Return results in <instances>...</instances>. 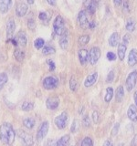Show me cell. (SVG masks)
Returning <instances> with one entry per match:
<instances>
[{
  "label": "cell",
  "instance_id": "obj_20",
  "mask_svg": "<svg viewBox=\"0 0 137 146\" xmlns=\"http://www.w3.org/2000/svg\"><path fill=\"white\" fill-rule=\"evenodd\" d=\"M78 55H79L80 62L82 64V65L86 64L87 61L89 60V52H88V50H86V49H80Z\"/></svg>",
  "mask_w": 137,
  "mask_h": 146
},
{
  "label": "cell",
  "instance_id": "obj_33",
  "mask_svg": "<svg viewBox=\"0 0 137 146\" xmlns=\"http://www.w3.org/2000/svg\"><path fill=\"white\" fill-rule=\"evenodd\" d=\"M70 88L72 91H75L78 88V82L75 79V77H71L70 80Z\"/></svg>",
  "mask_w": 137,
  "mask_h": 146
},
{
  "label": "cell",
  "instance_id": "obj_9",
  "mask_svg": "<svg viewBox=\"0 0 137 146\" xmlns=\"http://www.w3.org/2000/svg\"><path fill=\"white\" fill-rule=\"evenodd\" d=\"M78 21H79L80 27L82 29H87L89 27V19L87 16V12L85 10H81L78 14Z\"/></svg>",
  "mask_w": 137,
  "mask_h": 146
},
{
  "label": "cell",
  "instance_id": "obj_11",
  "mask_svg": "<svg viewBox=\"0 0 137 146\" xmlns=\"http://www.w3.org/2000/svg\"><path fill=\"white\" fill-rule=\"evenodd\" d=\"M83 6L90 15H93L96 11V7H97V5H96L95 0H84Z\"/></svg>",
  "mask_w": 137,
  "mask_h": 146
},
{
  "label": "cell",
  "instance_id": "obj_18",
  "mask_svg": "<svg viewBox=\"0 0 137 146\" xmlns=\"http://www.w3.org/2000/svg\"><path fill=\"white\" fill-rule=\"evenodd\" d=\"M12 7V0H0V12L7 13Z\"/></svg>",
  "mask_w": 137,
  "mask_h": 146
},
{
  "label": "cell",
  "instance_id": "obj_34",
  "mask_svg": "<svg viewBox=\"0 0 137 146\" xmlns=\"http://www.w3.org/2000/svg\"><path fill=\"white\" fill-rule=\"evenodd\" d=\"M42 53L43 55H50V54H54L55 53V48L49 47V46H45L42 49Z\"/></svg>",
  "mask_w": 137,
  "mask_h": 146
},
{
  "label": "cell",
  "instance_id": "obj_35",
  "mask_svg": "<svg viewBox=\"0 0 137 146\" xmlns=\"http://www.w3.org/2000/svg\"><path fill=\"white\" fill-rule=\"evenodd\" d=\"M80 146H93V141L90 137H85V138L82 140Z\"/></svg>",
  "mask_w": 137,
  "mask_h": 146
},
{
  "label": "cell",
  "instance_id": "obj_43",
  "mask_svg": "<svg viewBox=\"0 0 137 146\" xmlns=\"http://www.w3.org/2000/svg\"><path fill=\"white\" fill-rule=\"evenodd\" d=\"M48 64H49V70L53 71L55 70V68H56V65H55V63L52 61V60H48Z\"/></svg>",
  "mask_w": 137,
  "mask_h": 146
},
{
  "label": "cell",
  "instance_id": "obj_7",
  "mask_svg": "<svg viewBox=\"0 0 137 146\" xmlns=\"http://www.w3.org/2000/svg\"><path fill=\"white\" fill-rule=\"evenodd\" d=\"M49 121H44L41 123V125L39 126L38 130V132H37V140L39 141H42L45 138V136L47 135L49 131Z\"/></svg>",
  "mask_w": 137,
  "mask_h": 146
},
{
  "label": "cell",
  "instance_id": "obj_46",
  "mask_svg": "<svg viewBox=\"0 0 137 146\" xmlns=\"http://www.w3.org/2000/svg\"><path fill=\"white\" fill-rule=\"evenodd\" d=\"M131 146H137V134L134 136V139L131 141Z\"/></svg>",
  "mask_w": 137,
  "mask_h": 146
},
{
  "label": "cell",
  "instance_id": "obj_29",
  "mask_svg": "<svg viewBox=\"0 0 137 146\" xmlns=\"http://www.w3.org/2000/svg\"><path fill=\"white\" fill-rule=\"evenodd\" d=\"M112 96H113V89L112 87H108L106 89V95H105V102H110L112 99Z\"/></svg>",
  "mask_w": 137,
  "mask_h": 146
},
{
  "label": "cell",
  "instance_id": "obj_21",
  "mask_svg": "<svg viewBox=\"0 0 137 146\" xmlns=\"http://www.w3.org/2000/svg\"><path fill=\"white\" fill-rule=\"evenodd\" d=\"M126 49H127V45L123 42L118 45V57L120 58V60H123V59H124Z\"/></svg>",
  "mask_w": 137,
  "mask_h": 146
},
{
  "label": "cell",
  "instance_id": "obj_4",
  "mask_svg": "<svg viewBox=\"0 0 137 146\" xmlns=\"http://www.w3.org/2000/svg\"><path fill=\"white\" fill-rule=\"evenodd\" d=\"M59 85V80L54 76H49L43 80V87L45 90H54Z\"/></svg>",
  "mask_w": 137,
  "mask_h": 146
},
{
  "label": "cell",
  "instance_id": "obj_52",
  "mask_svg": "<svg viewBox=\"0 0 137 146\" xmlns=\"http://www.w3.org/2000/svg\"><path fill=\"white\" fill-rule=\"evenodd\" d=\"M134 102H135V106L137 107V90L134 92Z\"/></svg>",
  "mask_w": 137,
  "mask_h": 146
},
{
  "label": "cell",
  "instance_id": "obj_28",
  "mask_svg": "<svg viewBox=\"0 0 137 146\" xmlns=\"http://www.w3.org/2000/svg\"><path fill=\"white\" fill-rule=\"evenodd\" d=\"M21 109H22V111H32V110L34 109V103L31 102H25L22 104Z\"/></svg>",
  "mask_w": 137,
  "mask_h": 146
},
{
  "label": "cell",
  "instance_id": "obj_25",
  "mask_svg": "<svg viewBox=\"0 0 137 146\" xmlns=\"http://www.w3.org/2000/svg\"><path fill=\"white\" fill-rule=\"evenodd\" d=\"M123 97H124V89H123L122 86H119L116 90V93H115L116 102H121L123 99Z\"/></svg>",
  "mask_w": 137,
  "mask_h": 146
},
{
  "label": "cell",
  "instance_id": "obj_38",
  "mask_svg": "<svg viewBox=\"0 0 137 146\" xmlns=\"http://www.w3.org/2000/svg\"><path fill=\"white\" fill-rule=\"evenodd\" d=\"M82 124L85 128L89 127L90 126V118L89 116H84L83 119H82Z\"/></svg>",
  "mask_w": 137,
  "mask_h": 146
},
{
  "label": "cell",
  "instance_id": "obj_23",
  "mask_svg": "<svg viewBox=\"0 0 137 146\" xmlns=\"http://www.w3.org/2000/svg\"><path fill=\"white\" fill-rule=\"evenodd\" d=\"M68 44V31H66L63 35L61 36L59 38V46L62 49H66Z\"/></svg>",
  "mask_w": 137,
  "mask_h": 146
},
{
  "label": "cell",
  "instance_id": "obj_49",
  "mask_svg": "<svg viewBox=\"0 0 137 146\" xmlns=\"http://www.w3.org/2000/svg\"><path fill=\"white\" fill-rule=\"evenodd\" d=\"M103 146H113V143H112V141L107 140V141H105V143H104Z\"/></svg>",
  "mask_w": 137,
  "mask_h": 146
},
{
  "label": "cell",
  "instance_id": "obj_15",
  "mask_svg": "<svg viewBox=\"0 0 137 146\" xmlns=\"http://www.w3.org/2000/svg\"><path fill=\"white\" fill-rule=\"evenodd\" d=\"M27 9H29V7H27V5L25 4V3H19L17 5V7L16 8V14L17 17H24L27 12Z\"/></svg>",
  "mask_w": 137,
  "mask_h": 146
},
{
  "label": "cell",
  "instance_id": "obj_14",
  "mask_svg": "<svg viewBox=\"0 0 137 146\" xmlns=\"http://www.w3.org/2000/svg\"><path fill=\"white\" fill-rule=\"evenodd\" d=\"M127 116L132 121H137V107L135 105L132 104L129 106L127 111Z\"/></svg>",
  "mask_w": 137,
  "mask_h": 146
},
{
  "label": "cell",
  "instance_id": "obj_41",
  "mask_svg": "<svg viewBox=\"0 0 137 146\" xmlns=\"http://www.w3.org/2000/svg\"><path fill=\"white\" fill-rule=\"evenodd\" d=\"M114 80V72L112 70L109 72V74L107 76V82H112Z\"/></svg>",
  "mask_w": 137,
  "mask_h": 146
},
{
  "label": "cell",
  "instance_id": "obj_24",
  "mask_svg": "<svg viewBox=\"0 0 137 146\" xmlns=\"http://www.w3.org/2000/svg\"><path fill=\"white\" fill-rule=\"evenodd\" d=\"M14 57H15V58L17 61L22 62L25 58V52L23 51V50H21L20 48H17L15 50H14Z\"/></svg>",
  "mask_w": 137,
  "mask_h": 146
},
{
  "label": "cell",
  "instance_id": "obj_37",
  "mask_svg": "<svg viewBox=\"0 0 137 146\" xmlns=\"http://www.w3.org/2000/svg\"><path fill=\"white\" fill-rule=\"evenodd\" d=\"M106 57L108 58V60H110V61H113V60H115V59H116V55L114 54L113 52H112V51H109L106 54Z\"/></svg>",
  "mask_w": 137,
  "mask_h": 146
},
{
  "label": "cell",
  "instance_id": "obj_51",
  "mask_svg": "<svg viewBox=\"0 0 137 146\" xmlns=\"http://www.w3.org/2000/svg\"><path fill=\"white\" fill-rule=\"evenodd\" d=\"M56 1L57 0H47V2L50 5V6H55V5H56Z\"/></svg>",
  "mask_w": 137,
  "mask_h": 146
},
{
  "label": "cell",
  "instance_id": "obj_45",
  "mask_svg": "<svg viewBox=\"0 0 137 146\" xmlns=\"http://www.w3.org/2000/svg\"><path fill=\"white\" fill-rule=\"evenodd\" d=\"M129 41H130V36L127 34V35H125L124 36H123L122 42L124 43V44H126V45H128V43H129Z\"/></svg>",
  "mask_w": 137,
  "mask_h": 146
},
{
  "label": "cell",
  "instance_id": "obj_6",
  "mask_svg": "<svg viewBox=\"0 0 137 146\" xmlns=\"http://www.w3.org/2000/svg\"><path fill=\"white\" fill-rule=\"evenodd\" d=\"M136 82H137V71L134 70V71H132L129 75H128L127 79H126L125 85H126L127 90L129 91H131L135 87Z\"/></svg>",
  "mask_w": 137,
  "mask_h": 146
},
{
  "label": "cell",
  "instance_id": "obj_50",
  "mask_svg": "<svg viewBox=\"0 0 137 146\" xmlns=\"http://www.w3.org/2000/svg\"><path fill=\"white\" fill-rule=\"evenodd\" d=\"M95 27H96V24H95V22H94V21H91V22L89 23V29H93Z\"/></svg>",
  "mask_w": 137,
  "mask_h": 146
},
{
  "label": "cell",
  "instance_id": "obj_32",
  "mask_svg": "<svg viewBox=\"0 0 137 146\" xmlns=\"http://www.w3.org/2000/svg\"><path fill=\"white\" fill-rule=\"evenodd\" d=\"M44 44H45L44 39H43V38H37V39L34 41V46H35V48H36L37 49H39V48H43V47H44Z\"/></svg>",
  "mask_w": 137,
  "mask_h": 146
},
{
  "label": "cell",
  "instance_id": "obj_39",
  "mask_svg": "<svg viewBox=\"0 0 137 146\" xmlns=\"http://www.w3.org/2000/svg\"><path fill=\"white\" fill-rule=\"evenodd\" d=\"M119 128H120V123L117 122L116 124L114 125L113 129H112V136H115V135H117V133H118V131H119Z\"/></svg>",
  "mask_w": 137,
  "mask_h": 146
},
{
  "label": "cell",
  "instance_id": "obj_12",
  "mask_svg": "<svg viewBox=\"0 0 137 146\" xmlns=\"http://www.w3.org/2000/svg\"><path fill=\"white\" fill-rule=\"evenodd\" d=\"M15 39L17 42V45H20L22 47H26V45L27 43V35L24 31L18 32L15 36Z\"/></svg>",
  "mask_w": 137,
  "mask_h": 146
},
{
  "label": "cell",
  "instance_id": "obj_16",
  "mask_svg": "<svg viewBox=\"0 0 137 146\" xmlns=\"http://www.w3.org/2000/svg\"><path fill=\"white\" fill-rule=\"evenodd\" d=\"M97 79H98V73L97 72H94L93 74L89 75L86 78V80L84 81V86L86 87V88H89V87L92 86L93 84H95V82L97 81Z\"/></svg>",
  "mask_w": 137,
  "mask_h": 146
},
{
  "label": "cell",
  "instance_id": "obj_26",
  "mask_svg": "<svg viewBox=\"0 0 137 146\" xmlns=\"http://www.w3.org/2000/svg\"><path fill=\"white\" fill-rule=\"evenodd\" d=\"M23 124H24V126L26 128H27V129H32L36 124L35 119L31 118V117L26 118V119H24V121H23Z\"/></svg>",
  "mask_w": 137,
  "mask_h": 146
},
{
  "label": "cell",
  "instance_id": "obj_19",
  "mask_svg": "<svg viewBox=\"0 0 137 146\" xmlns=\"http://www.w3.org/2000/svg\"><path fill=\"white\" fill-rule=\"evenodd\" d=\"M119 44H120V35L118 32H114L109 38V45L112 47H117Z\"/></svg>",
  "mask_w": 137,
  "mask_h": 146
},
{
  "label": "cell",
  "instance_id": "obj_2",
  "mask_svg": "<svg viewBox=\"0 0 137 146\" xmlns=\"http://www.w3.org/2000/svg\"><path fill=\"white\" fill-rule=\"evenodd\" d=\"M53 29L55 34H57L58 36H61L67 31V29L65 27V22H64L62 17L61 16L56 17L53 22Z\"/></svg>",
  "mask_w": 137,
  "mask_h": 146
},
{
  "label": "cell",
  "instance_id": "obj_40",
  "mask_svg": "<svg viewBox=\"0 0 137 146\" xmlns=\"http://www.w3.org/2000/svg\"><path fill=\"white\" fill-rule=\"evenodd\" d=\"M39 18L40 20H42V21H46L48 19V15H47V13H45V12H40L39 13Z\"/></svg>",
  "mask_w": 137,
  "mask_h": 146
},
{
  "label": "cell",
  "instance_id": "obj_10",
  "mask_svg": "<svg viewBox=\"0 0 137 146\" xmlns=\"http://www.w3.org/2000/svg\"><path fill=\"white\" fill-rule=\"evenodd\" d=\"M15 29H16V23L14 18H9L7 22V39L12 38V36L15 33Z\"/></svg>",
  "mask_w": 137,
  "mask_h": 146
},
{
  "label": "cell",
  "instance_id": "obj_13",
  "mask_svg": "<svg viewBox=\"0 0 137 146\" xmlns=\"http://www.w3.org/2000/svg\"><path fill=\"white\" fill-rule=\"evenodd\" d=\"M46 104H47L48 109L56 110L59 105V99L58 97H49L46 102Z\"/></svg>",
  "mask_w": 137,
  "mask_h": 146
},
{
  "label": "cell",
  "instance_id": "obj_48",
  "mask_svg": "<svg viewBox=\"0 0 137 146\" xmlns=\"http://www.w3.org/2000/svg\"><path fill=\"white\" fill-rule=\"evenodd\" d=\"M130 8H129V5H128V2H124L123 4V11H126V12H129Z\"/></svg>",
  "mask_w": 137,
  "mask_h": 146
},
{
  "label": "cell",
  "instance_id": "obj_30",
  "mask_svg": "<svg viewBox=\"0 0 137 146\" xmlns=\"http://www.w3.org/2000/svg\"><path fill=\"white\" fill-rule=\"evenodd\" d=\"M90 41V36L89 35H84L80 36L79 39H78V43L80 46H85L86 44H88Z\"/></svg>",
  "mask_w": 137,
  "mask_h": 146
},
{
  "label": "cell",
  "instance_id": "obj_53",
  "mask_svg": "<svg viewBox=\"0 0 137 146\" xmlns=\"http://www.w3.org/2000/svg\"><path fill=\"white\" fill-rule=\"evenodd\" d=\"M34 1H35V0H27V4H29V5H32V4H34Z\"/></svg>",
  "mask_w": 137,
  "mask_h": 146
},
{
  "label": "cell",
  "instance_id": "obj_44",
  "mask_svg": "<svg viewBox=\"0 0 137 146\" xmlns=\"http://www.w3.org/2000/svg\"><path fill=\"white\" fill-rule=\"evenodd\" d=\"M92 119H93V121L95 123L99 122V114H98L97 111H93V113H92Z\"/></svg>",
  "mask_w": 137,
  "mask_h": 146
},
{
  "label": "cell",
  "instance_id": "obj_31",
  "mask_svg": "<svg viewBox=\"0 0 137 146\" xmlns=\"http://www.w3.org/2000/svg\"><path fill=\"white\" fill-rule=\"evenodd\" d=\"M7 80H8V77L7 73L5 72L0 73V90L3 89V87L7 82Z\"/></svg>",
  "mask_w": 137,
  "mask_h": 146
},
{
  "label": "cell",
  "instance_id": "obj_47",
  "mask_svg": "<svg viewBox=\"0 0 137 146\" xmlns=\"http://www.w3.org/2000/svg\"><path fill=\"white\" fill-rule=\"evenodd\" d=\"M113 3H114V6L118 7L122 4V0H113Z\"/></svg>",
  "mask_w": 137,
  "mask_h": 146
},
{
  "label": "cell",
  "instance_id": "obj_22",
  "mask_svg": "<svg viewBox=\"0 0 137 146\" xmlns=\"http://www.w3.org/2000/svg\"><path fill=\"white\" fill-rule=\"evenodd\" d=\"M70 137L68 134H66L62 136L61 139H59L56 141V144L55 146H68V143H70Z\"/></svg>",
  "mask_w": 137,
  "mask_h": 146
},
{
  "label": "cell",
  "instance_id": "obj_54",
  "mask_svg": "<svg viewBox=\"0 0 137 146\" xmlns=\"http://www.w3.org/2000/svg\"><path fill=\"white\" fill-rule=\"evenodd\" d=\"M118 146H124V144H123V143H120Z\"/></svg>",
  "mask_w": 137,
  "mask_h": 146
},
{
  "label": "cell",
  "instance_id": "obj_42",
  "mask_svg": "<svg viewBox=\"0 0 137 146\" xmlns=\"http://www.w3.org/2000/svg\"><path fill=\"white\" fill-rule=\"evenodd\" d=\"M78 126H79V124H78V121L75 120L74 121H73L72 126H71V132H76L78 130Z\"/></svg>",
  "mask_w": 137,
  "mask_h": 146
},
{
  "label": "cell",
  "instance_id": "obj_27",
  "mask_svg": "<svg viewBox=\"0 0 137 146\" xmlns=\"http://www.w3.org/2000/svg\"><path fill=\"white\" fill-rule=\"evenodd\" d=\"M125 27L128 31L130 32H134L135 29V21L134 18H128L127 21H126V25Z\"/></svg>",
  "mask_w": 137,
  "mask_h": 146
},
{
  "label": "cell",
  "instance_id": "obj_17",
  "mask_svg": "<svg viewBox=\"0 0 137 146\" xmlns=\"http://www.w3.org/2000/svg\"><path fill=\"white\" fill-rule=\"evenodd\" d=\"M128 64L131 67L135 66L137 64V50L135 48L131 49L129 56H128Z\"/></svg>",
  "mask_w": 137,
  "mask_h": 146
},
{
  "label": "cell",
  "instance_id": "obj_1",
  "mask_svg": "<svg viewBox=\"0 0 137 146\" xmlns=\"http://www.w3.org/2000/svg\"><path fill=\"white\" fill-rule=\"evenodd\" d=\"M0 140L6 145H12L15 141V131L10 123L5 122L0 126Z\"/></svg>",
  "mask_w": 137,
  "mask_h": 146
},
{
  "label": "cell",
  "instance_id": "obj_5",
  "mask_svg": "<svg viewBox=\"0 0 137 146\" xmlns=\"http://www.w3.org/2000/svg\"><path fill=\"white\" fill-rule=\"evenodd\" d=\"M100 57V49L98 47L91 48L89 51V61L91 65H95L99 61Z\"/></svg>",
  "mask_w": 137,
  "mask_h": 146
},
{
  "label": "cell",
  "instance_id": "obj_3",
  "mask_svg": "<svg viewBox=\"0 0 137 146\" xmlns=\"http://www.w3.org/2000/svg\"><path fill=\"white\" fill-rule=\"evenodd\" d=\"M68 120V113L66 111H63L59 116L55 118V124H56L57 128H59V130H62L64 128H66Z\"/></svg>",
  "mask_w": 137,
  "mask_h": 146
},
{
  "label": "cell",
  "instance_id": "obj_8",
  "mask_svg": "<svg viewBox=\"0 0 137 146\" xmlns=\"http://www.w3.org/2000/svg\"><path fill=\"white\" fill-rule=\"evenodd\" d=\"M17 135L26 146H32L34 144L33 137H32L29 133H27V132L20 130L17 131Z\"/></svg>",
  "mask_w": 137,
  "mask_h": 146
},
{
  "label": "cell",
  "instance_id": "obj_36",
  "mask_svg": "<svg viewBox=\"0 0 137 146\" xmlns=\"http://www.w3.org/2000/svg\"><path fill=\"white\" fill-rule=\"evenodd\" d=\"M27 27H29V29L33 30L35 29L36 27V22L34 19H32V18H30V19H29V21H27Z\"/></svg>",
  "mask_w": 137,
  "mask_h": 146
}]
</instances>
